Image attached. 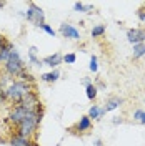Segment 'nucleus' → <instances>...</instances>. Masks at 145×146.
<instances>
[{"instance_id": "1", "label": "nucleus", "mask_w": 145, "mask_h": 146, "mask_svg": "<svg viewBox=\"0 0 145 146\" xmlns=\"http://www.w3.org/2000/svg\"><path fill=\"white\" fill-rule=\"evenodd\" d=\"M28 91H32V85L27 82H22V80H13L9 86L5 88V95H7V101H12L18 105L22 98L27 95Z\"/></svg>"}, {"instance_id": "2", "label": "nucleus", "mask_w": 145, "mask_h": 146, "mask_svg": "<svg viewBox=\"0 0 145 146\" xmlns=\"http://www.w3.org/2000/svg\"><path fill=\"white\" fill-rule=\"evenodd\" d=\"M3 70H5V73L9 75L10 78H18L22 73L27 70L25 62L22 60V56H20V53L17 52V48H13V52L10 53L9 60L3 63Z\"/></svg>"}, {"instance_id": "3", "label": "nucleus", "mask_w": 145, "mask_h": 146, "mask_svg": "<svg viewBox=\"0 0 145 146\" xmlns=\"http://www.w3.org/2000/svg\"><path fill=\"white\" fill-rule=\"evenodd\" d=\"M23 17H25L27 22L34 23L35 27H40V25L45 23V13H44V10L40 9L35 2H28V9Z\"/></svg>"}, {"instance_id": "4", "label": "nucleus", "mask_w": 145, "mask_h": 146, "mask_svg": "<svg viewBox=\"0 0 145 146\" xmlns=\"http://www.w3.org/2000/svg\"><path fill=\"white\" fill-rule=\"evenodd\" d=\"M13 48H15L13 43L10 40H7V36L0 35V63H5L9 60V56L13 52Z\"/></svg>"}, {"instance_id": "5", "label": "nucleus", "mask_w": 145, "mask_h": 146, "mask_svg": "<svg viewBox=\"0 0 145 146\" xmlns=\"http://www.w3.org/2000/svg\"><path fill=\"white\" fill-rule=\"evenodd\" d=\"M58 32H60V35L64 36V38H70V40H75V42L80 40V32L72 23H62L60 28H58Z\"/></svg>"}, {"instance_id": "6", "label": "nucleus", "mask_w": 145, "mask_h": 146, "mask_svg": "<svg viewBox=\"0 0 145 146\" xmlns=\"http://www.w3.org/2000/svg\"><path fill=\"white\" fill-rule=\"evenodd\" d=\"M127 40L132 43V45L145 43V27L128 28V30H127Z\"/></svg>"}, {"instance_id": "7", "label": "nucleus", "mask_w": 145, "mask_h": 146, "mask_svg": "<svg viewBox=\"0 0 145 146\" xmlns=\"http://www.w3.org/2000/svg\"><path fill=\"white\" fill-rule=\"evenodd\" d=\"M92 129V119L85 115V116H80V119L75 123V126L72 128V131L75 133H87Z\"/></svg>"}, {"instance_id": "8", "label": "nucleus", "mask_w": 145, "mask_h": 146, "mask_svg": "<svg viewBox=\"0 0 145 146\" xmlns=\"http://www.w3.org/2000/svg\"><path fill=\"white\" fill-rule=\"evenodd\" d=\"M62 62H64V55L58 53V52H55L54 55L45 56V58L42 60V65H47V66H50L52 70H55L58 65H62Z\"/></svg>"}, {"instance_id": "9", "label": "nucleus", "mask_w": 145, "mask_h": 146, "mask_svg": "<svg viewBox=\"0 0 145 146\" xmlns=\"http://www.w3.org/2000/svg\"><path fill=\"white\" fill-rule=\"evenodd\" d=\"M124 103V100L120 96H110L109 100L105 101V106H103V111L109 113V111H113V110L120 108V105Z\"/></svg>"}, {"instance_id": "10", "label": "nucleus", "mask_w": 145, "mask_h": 146, "mask_svg": "<svg viewBox=\"0 0 145 146\" xmlns=\"http://www.w3.org/2000/svg\"><path fill=\"white\" fill-rule=\"evenodd\" d=\"M58 78H60L58 68H55V70H52V72H48V73H42V75H40V82H44V83H55V82H58Z\"/></svg>"}, {"instance_id": "11", "label": "nucleus", "mask_w": 145, "mask_h": 146, "mask_svg": "<svg viewBox=\"0 0 145 146\" xmlns=\"http://www.w3.org/2000/svg\"><path fill=\"white\" fill-rule=\"evenodd\" d=\"M30 138H25V136H20L18 133H13L10 136V146H30Z\"/></svg>"}, {"instance_id": "12", "label": "nucleus", "mask_w": 145, "mask_h": 146, "mask_svg": "<svg viewBox=\"0 0 145 146\" xmlns=\"http://www.w3.org/2000/svg\"><path fill=\"white\" fill-rule=\"evenodd\" d=\"M103 115H105L103 108H100L99 105H92L90 108H89V115H87V116L90 119H100Z\"/></svg>"}, {"instance_id": "13", "label": "nucleus", "mask_w": 145, "mask_h": 146, "mask_svg": "<svg viewBox=\"0 0 145 146\" xmlns=\"http://www.w3.org/2000/svg\"><path fill=\"white\" fill-rule=\"evenodd\" d=\"M105 32H107V27L102 25V23H99V25H93L90 35H92V38H100V36L105 35Z\"/></svg>"}, {"instance_id": "14", "label": "nucleus", "mask_w": 145, "mask_h": 146, "mask_svg": "<svg viewBox=\"0 0 145 146\" xmlns=\"http://www.w3.org/2000/svg\"><path fill=\"white\" fill-rule=\"evenodd\" d=\"M134 60H138V58H142L145 56V43H138V45H134Z\"/></svg>"}, {"instance_id": "15", "label": "nucleus", "mask_w": 145, "mask_h": 146, "mask_svg": "<svg viewBox=\"0 0 145 146\" xmlns=\"http://www.w3.org/2000/svg\"><path fill=\"white\" fill-rule=\"evenodd\" d=\"M85 91H87V98L89 100H95L97 98V93H99V90H97V86L92 83V85H89V86H85Z\"/></svg>"}, {"instance_id": "16", "label": "nucleus", "mask_w": 145, "mask_h": 146, "mask_svg": "<svg viewBox=\"0 0 145 146\" xmlns=\"http://www.w3.org/2000/svg\"><path fill=\"white\" fill-rule=\"evenodd\" d=\"M134 119L140 125H145V110H135L134 111Z\"/></svg>"}, {"instance_id": "17", "label": "nucleus", "mask_w": 145, "mask_h": 146, "mask_svg": "<svg viewBox=\"0 0 145 146\" xmlns=\"http://www.w3.org/2000/svg\"><path fill=\"white\" fill-rule=\"evenodd\" d=\"M89 70L92 73H97L99 72V58L95 56V55H92L90 56V65H89Z\"/></svg>"}, {"instance_id": "18", "label": "nucleus", "mask_w": 145, "mask_h": 146, "mask_svg": "<svg viewBox=\"0 0 145 146\" xmlns=\"http://www.w3.org/2000/svg\"><path fill=\"white\" fill-rule=\"evenodd\" d=\"M28 62L32 65H35V66H44V65H42V60L37 58V53H30V52H28Z\"/></svg>"}, {"instance_id": "19", "label": "nucleus", "mask_w": 145, "mask_h": 146, "mask_svg": "<svg viewBox=\"0 0 145 146\" xmlns=\"http://www.w3.org/2000/svg\"><path fill=\"white\" fill-rule=\"evenodd\" d=\"M38 28H40V30H44V32H45L47 35H50V36H55V35H57V32H55L54 28H52L50 25H48V23H44V25H40Z\"/></svg>"}, {"instance_id": "20", "label": "nucleus", "mask_w": 145, "mask_h": 146, "mask_svg": "<svg viewBox=\"0 0 145 146\" xmlns=\"http://www.w3.org/2000/svg\"><path fill=\"white\" fill-rule=\"evenodd\" d=\"M64 62L67 65H73L75 62H77V55L75 53H67V55H64Z\"/></svg>"}, {"instance_id": "21", "label": "nucleus", "mask_w": 145, "mask_h": 146, "mask_svg": "<svg viewBox=\"0 0 145 146\" xmlns=\"http://www.w3.org/2000/svg\"><path fill=\"white\" fill-rule=\"evenodd\" d=\"M73 10H75V12H80V13H85V3L75 2V3H73Z\"/></svg>"}, {"instance_id": "22", "label": "nucleus", "mask_w": 145, "mask_h": 146, "mask_svg": "<svg viewBox=\"0 0 145 146\" xmlns=\"http://www.w3.org/2000/svg\"><path fill=\"white\" fill-rule=\"evenodd\" d=\"M137 17H138V20H140L142 23H145V9L138 10V12H137Z\"/></svg>"}, {"instance_id": "23", "label": "nucleus", "mask_w": 145, "mask_h": 146, "mask_svg": "<svg viewBox=\"0 0 145 146\" xmlns=\"http://www.w3.org/2000/svg\"><path fill=\"white\" fill-rule=\"evenodd\" d=\"M5 101H7V95H5V90H2V88H0V106H2V105H5Z\"/></svg>"}, {"instance_id": "24", "label": "nucleus", "mask_w": 145, "mask_h": 146, "mask_svg": "<svg viewBox=\"0 0 145 146\" xmlns=\"http://www.w3.org/2000/svg\"><path fill=\"white\" fill-rule=\"evenodd\" d=\"M85 13H93V5L92 3H85Z\"/></svg>"}, {"instance_id": "25", "label": "nucleus", "mask_w": 145, "mask_h": 146, "mask_svg": "<svg viewBox=\"0 0 145 146\" xmlns=\"http://www.w3.org/2000/svg\"><path fill=\"white\" fill-rule=\"evenodd\" d=\"M82 85H83V86H89V85H92L90 78H87V76H85V78H82Z\"/></svg>"}, {"instance_id": "26", "label": "nucleus", "mask_w": 145, "mask_h": 146, "mask_svg": "<svg viewBox=\"0 0 145 146\" xmlns=\"http://www.w3.org/2000/svg\"><path fill=\"white\" fill-rule=\"evenodd\" d=\"M122 121H124V119L120 118V116H115V118H113V125H120Z\"/></svg>"}, {"instance_id": "27", "label": "nucleus", "mask_w": 145, "mask_h": 146, "mask_svg": "<svg viewBox=\"0 0 145 146\" xmlns=\"http://www.w3.org/2000/svg\"><path fill=\"white\" fill-rule=\"evenodd\" d=\"M30 146H40V145H38V143H37L35 139H32V141H30Z\"/></svg>"}, {"instance_id": "28", "label": "nucleus", "mask_w": 145, "mask_h": 146, "mask_svg": "<svg viewBox=\"0 0 145 146\" xmlns=\"http://www.w3.org/2000/svg\"><path fill=\"white\" fill-rule=\"evenodd\" d=\"M95 145H97V146H102V141H100V139H95Z\"/></svg>"}, {"instance_id": "29", "label": "nucleus", "mask_w": 145, "mask_h": 146, "mask_svg": "<svg viewBox=\"0 0 145 146\" xmlns=\"http://www.w3.org/2000/svg\"><path fill=\"white\" fill-rule=\"evenodd\" d=\"M5 7V2H0V9H3Z\"/></svg>"}]
</instances>
